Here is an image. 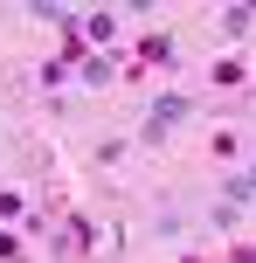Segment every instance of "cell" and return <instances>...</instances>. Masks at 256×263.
Here are the masks:
<instances>
[{
  "mask_svg": "<svg viewBox=\"0 0 256 263\" xmlns=\"http://www.w3.org/2000/svg\"><path fill=\"white\" fill-rule=\"evenodd\" d=\"M173 118H187V97H160V104H152V125H146V132H166Z\"/></svg>",
  "mask_w": 256,
  "mask_h": 263,
  "instance_id": "6da1fadb",
  "label": "cell"
},
{
  "mask_svg": "<svg viewBox=\"0 0 256 263\" xmlns=\"http://www.w3.org/2000/svg\"><path fill=\"white\" fill-rule=\"evenodd\" d=\"M166 55H173L166 35H146V42H139V63H146V69H166Z\"/></svg>",
  "mask_w": 256,
  "mask_h": 263,
  "instance_id": "7a4b0ae2",
  "label": "cell"
}]
</instances>
